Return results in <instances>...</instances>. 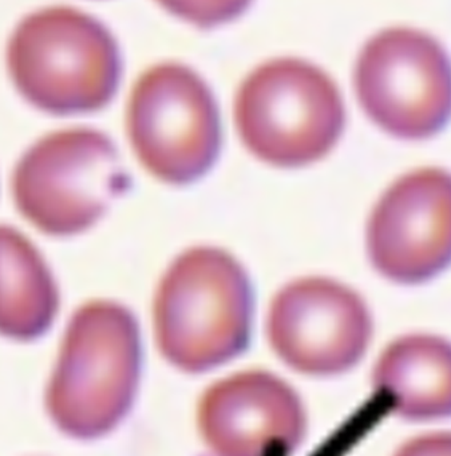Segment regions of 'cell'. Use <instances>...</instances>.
<instances>
[{"instance_id": "obj_1", "label": "cell", "mask_w": 451, "mask_h": 456, "mask_svg": "<svg viewBox=\"0 0 451 456\" xmlns=\"http://www.w3.org/2000/svg\"><path fill=\"white\" fill-rule=\"evenodd\" d=\"M252 287L226 250L194 247L170 264L157 288L154 325L162 354L176 367L201 372L244 351Z\"/></svg>"}, {"instance_id": "obj_2", "label": "cell", "mask_w": 451, "mask_h": 456, "mask_svg": "<svg viewBox=\"0 0 451 456\" xmlns=\"http://www.w3.org/2000/svg\"><path fill=\"white\" fill-rule=\"evenodd\" d=\"M140 362V332L127 308L111 301L79 308L47 391L54 423L78 439L111 431L135 399Z\"/></svg>"}, {"instance_id": "obj_3", "label": "cell", "mask_w": 451, "mask_h": 456, "mask_svg": "<svg viewBox=\"0 0 451 456\" xmlns=\"http://www.w3.org/2000/svg\"><path fill=\"white\" fill-rule=\"evenodd\" d=\"M7 66L31 103L68 114L106 105L116 94L122 62L116 38L100 20L53 7L20 20L9 41Z\"/></svg>"}, {"instance_id": "obj_4", "label": "cell", "mask_w": 451, "mask_h": 456, "mask_svg": "<svg viewBox=\"0 0 451 456\" xmlns=\"http://www.w3.org/2000/svg\"><path fill=\"white\" fill-rule=\"evenodd\" d=\"M344 105L325 71L299 58L266 61L240 85L234 118L264 161L296 167L328 153L344 126Z\"/></svg>"}, {"instance_id": "obj_5", "label": "cell", "mask_w": 451, "mask_h": 456, "mask_svg": "<svg viewBox=\"0 0 451 456\" xmlns=\"http://www.w3.org/2000/svg\"><path fill=\"white\" fill-rule=\"evenodd\" d=\"M130 185L113 141L89 127L42 138L23 154L12 177L18 209L55 236L92 226Z\"/></svg>"}, {"instance_id": "obj_6", "label": "cell", "mask_w": 451, "mask_h": 456, "mask_svg": "<svg viewBox=\"0 0 451 456\" xmlns=\"http://www.w3.org/2000/svg\"><path fill=\"white\" fill-rule=\"evenodd\" d=\"M127 124L138 159L169 183L201 177L220 151L215 95L196 71L181 63H159L137 79Z\"/></svg>"}, {"instance_id": "obj_7", "label": "cell", "mask_w": 451, "mask_h": 456, "mask_svg": "<svg viewBox=\"0 0 451 456\" xmlns=\"http://www.w3.org/2000/svg\"><path fill=\"white\" fill-rule=\"evenodd\" d=\"M355 87L365 113L397 137H430L451 117L450 58L421 31L373 37L357 58Z\"/></svg>"}, {"instance_id": "obj_8", "label": "cell", "mask_w": 451, "mask_h": 456, "mask_svg": "<svg viewBox=\"0 0 451 456\" xmlns=\"http://www.w3.org/2000/svg\"><path fill=\"white\" fill-rule=\"evenodd\" d=\"M371 317L357 293L325 277L285 285L272 300L268 335L290 367L335 375L354 367L367 349Z\"/></svg>"}, {"instance_id": "obj_9", "label": "cell", "mask_w": 451, "mask_h": 456, "mask_svg": "<svg viewBox=\"0 0 451 456\" xmlns=\"http://www.w3.org/2000/svg\"><path fill=\"white\" fill-rule=\"evenodd\" d=\"M368 255L383 276L418 284L451 264V175L422 169L398 180L373 208Z\"/></svg>"}, {"instance_id": "obj_10", "label": "cell", "mask_w": 451, "mask_h": 456, "mask_svg": "<svg viewBox=\"0 0 451 456\" xmlns=\"http://www.w3.org/2000/svg\"><path fill=\"white\" fill-rule=\"evenodd\" d=\"M199 424L216 456H266L300 443L306 418L295 392L266 372H244L208 389Z\"/></svg>"}, {"instance_id": "obj_11", "label": "cell", "mask_w": 451, "mask_h": 456, "mask_svg": "<svg viewBox=\"0 0 451 456\" xmlns=\"http://www.w3.org/2000/svg\"><path fill=\"white\" fill-rule=\"evenodd\" d=\"M373 386L408 420L451 416V344L429 335L398 338L384 349Z\"/></svg>"}, {"instance_id": "obj_12", "label": "cell", "mask_w": 451, "mask_h": 456, "mask_svg": "<svg viewBox=\"0 0 451 456\" xmlns=\"http://www.w3.org/2000/svg\"><path fill=\"white\" fill-rule=\"evenodd\" d=\"M58 303L57 285L37 248L12 226L0 225V335L39 338L54 322Z\"/></svg>"}, {"instance_id": "obj_13", "label": "cell", "mask_w": 451, "mask_h": 456, "mask_svg": "<svg viewBox=\"0 0 451 456\" xmlns=\"http://www.w3.org/2000/svg\"><path fill=\"white\" fill-rule=\"evenodd\" d=\"M165 9L192 20L196 25L215 26L239 17L247 9V2H212V4H165Z\"/></svg>"}, {"instance_id": "obj_14", "label": "cell", "mask_w": 451, "mask_h": 456, "mask_svg": "<svg viewBox=\"0 0 451 456\" xmlns=\"http://www.w3.org/2000/svg\"><path fill=\"white\" fill-rule=\"evenodd\" d=\"M394 456H451V432L414 437L402 445Z\"/></svg>"}]
</instances>
